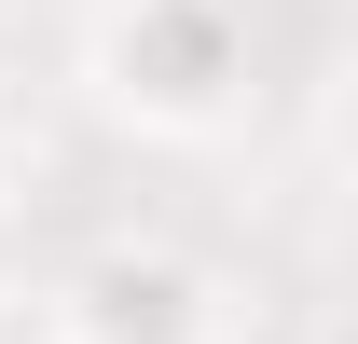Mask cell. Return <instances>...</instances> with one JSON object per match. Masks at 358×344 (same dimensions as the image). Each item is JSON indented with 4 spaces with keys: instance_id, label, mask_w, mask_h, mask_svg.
<instances>
[{
    "instance_id": "cell-1",
    "label": "cell",
    "mask_w": 358,
    "mask_h": 344,
    "mask_svg": "<svg viewBox=\"0 0 358 344\" xmlns=\"http://www.w3.org/2000/svg\"><path fill=\"white\" fill-rule=\"evenodd\" d=\"M69 69H83L96 124L152 138V152H207L262 96V14L248 0H96Z\"/></svg>"
},
{
    "instance_id": "cell-2",
    "label": "cell",
    "mask_w": 358,
    "mask_h": 344,
    "mask_svg": "<svg viewBox=\"0 0 358 344\" xmlns=\"http://www.w3.org/2000/svg\"><path fill=\"white\" fill-rule=\"evenodd\" d=\"M42 344H221V275L179 234H110L55 275Z\"/></svg>"
},
{
    "instance_id": "cell-3",
    "label": "cell",
    "mask_w": 358,
    "mask_h": 344,
    "mask_svg": "<svg viewBox=\"0 0 358 344\" xmlns=\"http://www.w3.org/2000/svg\"><path fill=\"white\" fill-rule=\"evenodd\" d=\"M14 193H28V110L0 96V220H14Z\"/></svg>"
},
{
    "instance_id": "cell-4",
    "label": "cell",
    "mask_w": 358,
    "mask_h": 344,
    "mask_svg": "<svg viewBox=\"0 0 358 344\" xmlns=\"http://www.w3.org/2000/svg\"><path fill=\"white\" fill-rule=\"evenodd\" d=\"M0 248H14V220H0Z\"/></svg>"
},
{
    "instance_id": "cell-5",
    "label": "cell",
    "mask_w": 358,
    "mask_h": 344,
    "mask_svg": "<svg viewBox=\"0 0 358 344\" xmlns=\"http://www.w3.org/2000/svg\"><path fill=\"white\" fill-rule=\"evenodd\" d=\"M28 344H42V331H28Z\"/></svg>"
}]
</instances>
